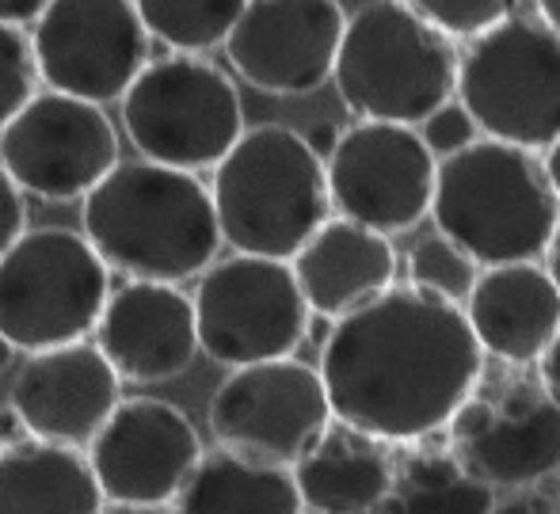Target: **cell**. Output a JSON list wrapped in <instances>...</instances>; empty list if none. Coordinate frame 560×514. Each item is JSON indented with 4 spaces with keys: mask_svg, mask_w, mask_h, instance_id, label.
<instances>
[{
    "mask_svg": "<svg viewBox=\"0 0 560 514\" xmlns=\"http://www.w3.org/2000/svg\"><path fill=\"white\" fill-rule=\"evenodd\" d=\"M541 168H546L549 187H553V195L560 199V138L549 141V145L541 149Z\"/></svg>",
    "mask_w": 560,
    "mask_h": 514,
    "instance_id": "d6a6232c",
    "label": "cell"
},
{
    "mask_svg": "<svg viewBox=\"0 0 560 514\" xmlns=\"http://www.w3.org/2000/svg\"><path fill=\"white\" fill-rule=\"evenodd\" d=\"M191 308L199 351L225 370L294 354L313 324L290 259L252 252L214 259L199 274Z\"/></svg>",
    "mask_w": 560,
    "mask_h": 514,
    "instance_id": "30bf717a",
    "label": "cell"
},
{
    "mask_svg": "<svg viewBox=\"0 0 560 514\" xmlns=\"http://www.w3.org/2000/svg\"><path fill=\"white\" fill-rule=\"evenodd\" d=\"M38 69L31 38L15 23H0V126L38 92Z\"/></svg>",
    "mask_w": 560,
    "mask_h": 514,
    "instance_id": "4316f807",
    "label": "cell"
},
{
    "mask_svg": "<svg viewBox=\"0 0 560 514\" xmlns=\"http://www.w3.org/2000/svg\"><path fill=\"white\" fill-rule=\"evenodd\" d=\"M112 294V267L84 233L23 229L0 256V336L20 354L89 339Z\"/></svg>",
    "mask_w": 560,
    "mask_h": 514,
    "instance_id": "ba28073f",
    "label": "cell"
},
{
    "mask_svg": "<svg viewBox=\"0 0 560 514\" xmlns=\"http://www.w3.org/2000/svg\"><path fill=\"white\" fill-rule=\"evenodd\" d=\"M118 161V130L104 103L35 92L0 126V164L38 202H81Z\"/></svg>",
    "mask_w": 560,
    "mask_h": 514,
    "instance_id": "8fae6325",
    "label": "cell"
},
{
    "mask_svg": "<svg viewBox=\"0 0 560 514\" xmlns=\"http://www.w3.org/2000/svg\"><path fill=\"white\" fill-rule=\"evenodd\" d=\"M130 149L168 168L210 172L244 130L233 77L202 54L172 50L149 58L118 96Z\"/></svg>",
    "mask_w": 560,
    "mask_h": 514,
    "instance_id": "52a82bcc",
    "label": "cell"
},
{
    "mask_svg": "<svg viewBox=\"0 0 560 514\" xmlns=\"http://www.w3.org/2000/svg\"><path fill=\"white\" fill-rule=\"evenodd\" d=\"M23 229H27V195L15 187V179L0 164V256Z\"/></svg>",
    "mask_w": 560,
    "mask_h": 514,
    "instance_id": "f546056e",
    "label": "cell"
},
{
    "mask_svg": "<svg viewBox=\"0 0 560 514\" xmlns=\"http://www.w3.org/2000/svg\"><path fill=\"white\" fill-rule=\"evenodd\" d=\"M526 492H530V488H526ZM495 507H526V511H541V507H546V511H553V507H560V503L557 500H549V495H523V500H495Z\"/></svg>",
    "mask_w": 560,
    "mask_h": 514,
    "instance_id": "d590c367",
    "label": "cell"
},
{
    "mask_svg": "<svg viewBox=\"0 0 560 514\" xmlns=\"http://www.w3.org/2000/svg\"><path fill=\"white\" fill-rule=\"evenodd\" d=\"M244 4L248 0H133L149 38L184 54L218 50Z\"/></svg>",
    "mask_w": 560,
    "mask_h": 514,
    "instance_id": "d4e9b609",
    "label": "cell"
},
{
    "mask_svg": "<svg viewBox=\"0 0 560 514\" xmlns=\"http://www.w3.org/2000/svg\"><path fill=\"white\" fill-rule=\"evenodd\" d=\"M207 423L218 446L294 465L332 423V408L317 366L282 354L229 370L207 405Z\"/></svg>",
    "mask_w": 560,
    "mask_h": 514,
    "instance_id": "4fadbf2b",
    "label": "cell"
},
{
    "mask_svg": "<svg viewBox=\"0 0 560 514\" xmlns=\"http://www.w3.org/2000/svg\"><path fill=\"white\" fill-rule=\"evenodd\" d=\"M457 43L405 0H370L339 35L332 84L354 118L416 126L454 96Z\"/></svg>",
    "mask_w": 560,
    "mask_h": 514,
    "instance_id": "5b68a950",
    "label": "cell"
},
{
    "mask_svg": "<svg viewBox=\"0 0 560 514\" xmlns=\"http://www.w3.org/2000/svg\"><path fill=\"white\" fill-rule=\"evenodd\" d=\"M46 4H50V0H0V23L27 27V23H35V15L43 12Z\"/></svg>",
    "mask_w": 560,
    "mask_h": 514,
    "instance_id": "1f68e13d",
    "label": "cell"
},
{
    "mask_svg": "<svg viewBox=\"0 0 560 514\" xmlns=\"http://www.w3.org/2000/svg\"><path fill=\"white\" fill-rule=\"evenodd\" d=\"M480 370L485 351L465 308L412 282H393L336 316L317 374L332 419L405 446L443 431Z\"/></svg>",
    "mask_w": 560,
    "mask_h": 514,
    "instance_id": "6da1fadb",
    "label": "cell"
},
{
    "mask_svg": "<svg viewBox=\"0 0 560 514\" xmlns=\"http://www.w3.org/2000/svg\"><path fill=\"white\" fill-rule=\"evenodd\" d=\"M503 374L480 370L477 385L446 419L450 454L469 477L500 488H538L560 469V400L541 377L518 374L515 362H500Z\"/></svg>",
    "mask_w": 560,
    "mask_h": 514,
    "instance_id": "9c48e42d",
    "label": "cell"
},
{
    "mask_svg": "<svg viewBox=\"0 0 560 514\" xmlns=\"http://www.w3.org/2000/svg\"><path fill=\"white\" fill-rule=\"evenodd\" d=\"M408 8L431 20L435 27H443L454 38H469L477 31L500 23L503 15L518 12L526 0H405Z\"/></svg>",
    "mask_w": 560,
    "mask_h": 514,
    "instance_id": "83f0119b",
    "label": "cell"
},
{
    "mask_svg": "<svg viewBox=\"0 0 560 514\" xmlns=\"http://www.w3.org/2000/svg\"><path fill=\"white\" fill-rule=\"evenodd\" d=\"M477 271H480L477 259L443 233L423 236V241H416L412 252H408V282L431 290V294H443L457 305H462L465 294L472 290Z\"/></svg>",
    "mask_w": 560,
    "mask_h": 514,
    "instance_id": "484cf974",
    "label": "cell"
},
{
    "mask_svg": "<svg viewBox=\"0 0 560 514\" xmlns=\"http://www.w3.org/2000/svg\"><path fill=\"white\" fill-rule=\"evenodd\" d=\"M343 23L339 0H248L222 50L248 89L310 96L332 81Z\"/></svg>",
    "mask_w": 560,
    "mask_h": 514,
    "instance_id": "2e32d148",
    "label": "cell"
},
{
    "mask_svg": "<svg viewBox=\"0 0 560 514\" xmlns=\"http://www.w3.org/2000/svg\"><path fill=\"white\" fill-rule=\"evenodd\" d=\"M428 213L439 233L462 244L480 267H492L541 259L560 199L534 149L477 133L435 161Z\"/></svg>",
    "mask_w": 560,
    "mask_h": 514,
    "instance_id": "3957f363",
    "label": "cell"
},
{
    "mask_svg": "<svg viewBox=\"0 0 560 514\" xmlns=\"http://www.w3.org/2000/svg\"><path fill=\"white\" fill-rule=\"evenodd\" d=\"M416 130H420V138L428 141V149L435 156H446V153H454V149L469 145V141L480 133L477 122H472V115L454 96H450L446 103H439L428 118H420Z\"/></svg>",
    "mask_w": 560,
    "mask_h": 514,
    "instance_id": "f1b7e54d",
    "label": "cell"
},
{
    "mask_svg": "<svg viewBox=\"0 0 560 514\" xmlns=\"http://www.w3.org/2000/svg\"><path fill=\"white\" fill-rule=\"evenodd\" d=\"M54 511V514H96L104 511V492L81 446L23 439L0 446V514Z\"/></svg>",
    "mask_w": 560,
    "mask_h": 514,
    "instance_id": "7402d4cb",
    "label": "cell"
},
{
    "mask_svg": "<svg viewBox=\"0 0 560 514\" xmlns=\"http://www.w3.org/2000/svg\"><path fill=\"white\" fill-rule=\"evenodd\" d=\"M534 12L560 35V0H534Z\"/></svg>",
    "mask_w": 560,
    "mask_h": 514,
    "instance_id": "8d00e7d4",
    "label": "cell"
},
{
    "mask_svg": "<svg viewBox=\"0 0 560 514\" xmlns=\"http://www.w3.org/2000/svg\"><path fill=\"white\" fill-rule=\"evenodd\" d=\"M336 138H339V130H336V126H328V122H320L317 130L305 133V141H310V145L317 149L320 156H328V149L336 145Z\"/></svg>",
    "mask_w": 560,
    "mask_h": 514,
    "instance_id": "e575fe53",
    "label": "cell"
},
{
    "mask_svg": "<svg viewBox=\"0 0 560 514\" xmlns=\"http://www.w3.org/2000/svg\"><path fill=\"white\" fill-rule=\"evenodd\" d=\"M122 400V377L92 339L27 351L8 389V408L35 439L89 446Z\"/></svg>",
    "mask_w": 560,
    "mask_h": 514,
    "instance_id": "e0dca14e",
    "label": "cell"
},
{
    "mask_svg": "<svg viewBox=\"0 0 560 514\" xmlns=\"http://www.w3.org/2000/svg\"><path fill=\"white\" fill-rule=\"evenodd\" d=\"M92 343L104 351L122 385H161L187 374L199 354L191 294L176 282L126 279L107 294Z\"/></svg>",
    "mask_w": 560,
    "mask_h": 514,
    "instance_id": "ac0fdd59",
    "label": "cell"
},
{
    "mask_svg": "<svg viewBox=\"0 0 560 514\" xmlns=\"http://www.w3.org/2000/svg\"><path fill=\"white\" fill-rule=\"evenodd\" d=\"M15 354H20V351H15V347L8 343L4 336H0V370H8V366H12V359H15Z\"/></svg>",
    "mask_w": 560,
    "mask_h": 514,
    "instance_id": "74e56055",
    "label": "cell"
},
{
    "mask_svg": "<svg viewBox=\"0 0 560 514\" xmlns=\"http://www.w3.org/2000/svg\"><path fill=\"white\" fill-rule=\"evenodd\" d=\"M538 377H541V385H546V389L560 400V328L546 343V351L538 354Z\"/></svg>",
    "mask_w": 560,
    "mask_h": 514,
    "instance_id": "4dcf8cb0",
    "label": "cell"
},
{
    "mask_svg": "<svg viewBox=\"0 0 560 514\" xmlns=\"http://www.w3.org/2000/svg\"><path fill=\"white\" fill-rule=\"evenodd\" d=\"M104 511L172 507L202 457L195 423L156 397H122L84 446Z\"/></svg>",
    "mask_w": 560,
    "mask_h": 514,
    "instance_id": "5bb4252c",
    "label": "cell"
},
{
    "mask_svg": "<svg viewBox=\"0 0 560 514\" xmlns=\"http://www.w3.org/2000/svg\"><path fill=\"white\" fill-rule=\"evenodd\" d=\"M179 511H264V514H294L302 511L294 472L290 465L259 462V457L236 454L229 446L202 449L191 477L184 480L176 503Z\"/></svg>",
    "mask_w": 560,
    "mask_h": 514,
    "instance_id": "603a6c76",
    "label": "cell"
},
{
    "mask_svg": "<svg viewBox=\"0 0 560 514\" xmlns=\"http://www.w3.org/2000/svg\"><path fill=\"white\" fill-rule=\"evenodd\" d=\"M290 271L310 313L336 320L397 282V252L377 229L328 213L290 256Z\"/></svg>",
    "mask_w": 560,
    "mask_h": 514,
    "instance_id": "ffe728a7",
    "label": "cell"
},
{
    "mask_svg": "<svg viewBox=\"0 0 560 514\" xmlns=\"http://www.w3.org/2000/svg\"><path fill=\"white\" fill-rule=\"evenodd\" d=\"M546 271H549V279L557 282V290H560V218H557V225H553V236H549V244H546Z\"/></svg>",
    "mask_w": 560,
    "mask_h": 514,
    "instance_id": "836d02e7",
    "label": "cell"
},
{
    "mask_svg": "<svg viewBox=\"0 0 560 514\" xmlns=\"http://www.w3.org/2000/svg\"><path fill=\"white\" fill-rule=\"evenodd\" d=\"M302 511L359 514L377 511L393 488V449L385 439L351 423H332L290 465Z\"/></svg>",
    "mask_w": 560,
    "mask_h": 514,
    "instance_id": "44dd1931",
    "label": "cell"
},
{
    "mask_svg": "<svg viewBox=\"0 0 560 514\" xmlns=\"http://www.w3.org/2000/svg\"><path fill=\"white\" fill-rule=\"evenodd\" d=\"M81 233L126 279H199L222 252L210 187L199 172L156 161H118L81 199Z\"/></svg>",
    "mask_w": 560,
    "mask_h": 514,
    "instance_id": "7a4b0ae2",
    "label": "cell"
},
{
    "mask_svg": "<svg viewBox=\"0 0 560 514\" xmlns=\"http://www.w3.org/2000/svg\"><path fill=\"white\" fill-rule=\"evenodd\" d=\"M210 172L218 233L233 252L290 259L332 213L325 156L290 126H244Z\"/></svg>",
    "mask_w": 560,
    "mask_h": 514,
    "instance_id": "277c9868",
    "label": "cell"
},
{
    "mask_svg": "<svg viewBox=\"0 0 560 514\" xmlns=\"http://www.w3.org/2000/svg\"><path fill=\"white\" fill-rule=\"evenodd\" d=\"M435 161L416 126L359 118L325 156L332 210L385 236L408 233L431 210Z\"/></svg>",
    "mask_w": 560,
    "mask_h": 514,
    "instance_id": "7c38bea8",
    "label": "cell"
},
{
    "mask_svg": "<svg viewBox=\"0 0 560 514\" xmlns=\"http://www.w3.org/2000/svg\"><path fill=\"white\" fill-rule=\"evenodd\" d=\"M462 308L485 359L515 366H534L560 328V290L538 259L480 267Z\"/></svg>",
    "mask_w": 560,
    "mask_h": 514,
    "instance_id": "d6986e66",
    "label": "cell"
},
{
    "mask_svg": "<svg viewBox=\"0 0 560 514\" xmlns=\"http://www.w3.org/2000/svg\"><path fill=\"white\" fill-rule=\"evenodd\" d=\"M405 446L412 449L393 457V488L377 511H495V488L469 477L446 442L439 446L435 434H428Z\"/></svg>",
    "mask_w": 560,
    "mask_h": 514,
    "instance_id": "cb8c5ba5",
    "label": "cell"
},
{
    "mask_svg": "<svg viewBox=\"0 0 560 514\" xmlns=\"http://www.w3.org/2000/svg\"><path fill=\"white\" fill-rule=\"evenodd\" d=\"M454 96L485 138L541 149L560 138V35L538 12H511L457 50Z\"/></svg>",
    "mask_w": 560,
    "mask_h": 514,
    "instance_id": "8992f818",
    "label": "cell"
},
{
    "mask_svg": "<svg viewBox=\"0 0 560 514\" xmlns=\"http://www.w3.org/2000/svg\"><path fill=\"white\" fill-rule=\"evenodd\" d=\"M27 38L38 81L92 103L122 96L153 43L133 0H50Z\"/></svg>",
    "mask_w": 560,
    "mask_h": 514,
    "instance_id": "9a60e30c",
    "label": "cell"
},
{
    "mask_svg": "<svg viewBox=\"0 0 560 514\" xmlns=\"http://www.w3.org/2000/svg\"><path fill=\"white\" fill-rule=\"evenodd\" d=\"M557 477H560V469H557Z\"/></svg>",
    "mask_w": 560,
    "mask_h": 514,
    "instance_id": "f35d334b",
    "label": "cell"
}]
</instances>
